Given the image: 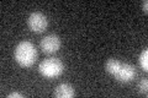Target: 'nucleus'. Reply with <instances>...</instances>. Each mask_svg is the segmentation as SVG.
Instances as JSON below:
<instances>
[{"instance_id": "f257e3e1", "label": "nucleus", "mask_w": 148, "mask_h": 98, "mask_svg": "<svg viewBox=\"0 0 148 98\" xmlns=\"http://www.w3.org/2000/svg\"><path fill=\"white\" fill-rule=\"evenodd\" d=\"M37 55L38 54H37L36 47L31 42H27V41L20 42L16 45L15 52H14V57H15L17 64L24 68L32 66L37 60Z\"/></svg>"}, {"instance_id": "f03ea898", "label": "nucleus", "mask_w": 148, "mask_h": 98, "mask_svg": "<svg viewBox=\"0 0 148 98\" xmlns=\"http://www.w3.org/2000/svg\"><path fill=\"white\" fill-rule=\"evenodd\" d=\"M38 71L46 78L58 77L64 72V64L58 58H48L41 62L38 65Z\"/></svg>"}, {"instance_id": "7ed1b4c3", "label": "nucleus", "mask_w": 148, "mask_h": 98, "mask_svg": "<svg viewBox=\"0 0 148 98\" xmlns=\"http://www.w3.org/2000/svg\"><path fill=\"white\" fill-rule=\"evenodd\" d=\"M27 26L35 33H41V32L46 31V28L48 26L47 16L40 11L32 12L29 16V18H27Z\"/></svg>"}, {"instance_id": "20e7f679", "label": "nucleus", "mask_w": 148, "mask_h": 98, "mask_svg": "<svg viewBox=\"0 0 148 98\" xmlns=\"http://www.w3.org/2000/svg\"><path fill=\"white\" fill-rule=\"evenodd\" d=\"M136 75H137V71H136L135 65L128 64V63H122L119 70L114 74V77L119 82H130L136 77Z\"/></svg>"}, {"instance_id": "39448f33", "label": "nucleus", "mask_w": 148, "mask_h": 98, "mask_svg": "<svg viewBox=\"0 0 148 98\" xmlns=\"http://www.w3.org/2000/svg\"><path fill=\"white\" fill-rule=\"evenodd\" d=\"M61 48V39L56 34H48L41 41V49L47 54H53Z\"/></svg>"}, {"instance_id": "423d86ee", "label": "nucleus", "mask_w": 148, "mask_h": 98, "mask_svg": "<svg viewBox=\"0 0 148 98\" xmlns=\"http://www.w3.org/2000/svg\"><path fill=\"white\" fill-rule=\"evenodd\" d=\"M53 96L57 98H72L75 96V90L69 83H61L56 87Z\"/></svg>"}, {"instance_id": "0eeeda50", "label": "nucleus", "mask_w": 148, "mask_h": 98, "mask_svg": "<svg viewBox=\"0 0 148 98\" xmlns=\"http://www.w3.org/2000/svg\"><path fill=\"white\" fill-rule=\"evenodd\" d=\"M121 64H122L121 60L115 59V58H110V59L106 60V63H105V70L109 74H111V75H114V74L119 70V68L121 66Z\"/></svg>"}, {"instance_id": "6e6552de", "label": "nucleus", "mask_w": 148, "mask_h": 98, "mask_svg": "<svg viewBox=\"0 0 148 98\" xmlns=\"http://www.w3.org/2000/svg\"><path fill=\"white\" fill-rule=\"evenodd\" d=\"M138 62H140L141 68L145 70V71H147V70H148V50H147V48L143 49L142 52H141Z\"/></svg>"}, {"instance_id": "1a4fd4ad", "label": "nucleus", "mask_w": 148, "mask_h": 98, "mask_svg": "<svg viewBox=\"0 0 148 98\" xmlns=\"http://www.w3.org/2000/svg\"><path fill=\"white\" fill-rule=\"evenodd\" d=\"M137 88H138V92H140V93L147 96V90H148V80H147V78H142V80L138 82Z\"/></svg>"}, {"instance_id": "9d476101", "label": "nucleus", "mask_w": 148, "mask_h": 98, "mask_svg": "<svg viewBox=\"0 0 148 98\" xmlns=\"http://www.w3.org/2000/svg\"><path fill=\"white\" fill-rule=\"evenodd\" d=\"M142 10H143V12H145V14L148 12V1H147V0H143V3H142Z\"/></svg>"}, {"instance_id": "9b49d317", "label": "nucleus", "mask_w": 148, "mask_h": 98, "mask_svg": "<svg viewBox=\"0 0 148 98\" xmlns=\"http://www.w3.org/2000/svg\"><path fill=\"white\" fill-rule=\"evenodd\" d=\"M8 97H9V98H14V97H17V98H22L24 96H22L21 93H18V92H12V93H10V95H8Z\"/></svg>"}]
</instances>
